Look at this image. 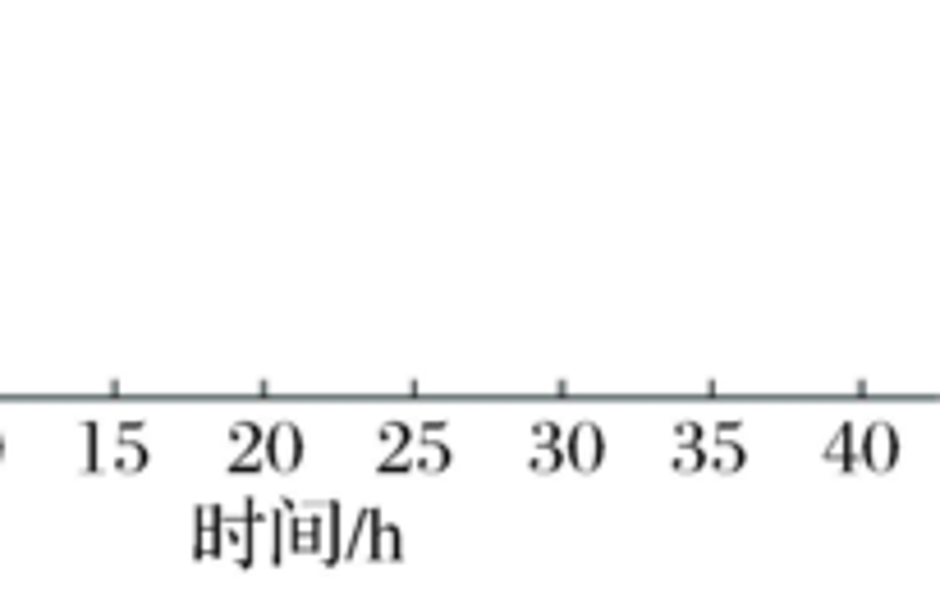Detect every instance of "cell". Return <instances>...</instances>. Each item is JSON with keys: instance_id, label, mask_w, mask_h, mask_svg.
<instances>
[{"instance_id": "obj_2", "label": "cell", "mask_w": 940, "mask_h": 591, "mask_svg": "<svg viewBox=\"0 0 940 591\" xmlns=\"http://www.w3.org/2000/svg\"><path fill=\"white\" fill-rule=\"evenodd\" d=\"M569 458H573V467L592 472L601 463V431L597 426H578L573 436H569Z\"/></svg>"}, {"instance_id": "obj_11", "label": "cell", "mask_w": 940, "mask_h": 591, "mask_svg": "<svg viewBox=\"0 0 940 591\" xmlns=\"http://www.w3.org/2000/svg\"><path fill=\"white\" fill-rule=\"evenodd\" d=\"M675 467H684V472H697V467H702L697 450H679V454H675Z\"/></svg>"}, {"instance_id": "obj_8", "label": "cell", "mask_w": 940, "mask_h": 591, "mask_svg": "<svg viewBox=\"0 0 940 591\" xmlns=\"http://www.w3.org/2000/svg\"><path fill=\"white\" fill-rule=\"evenodd\" d=\"M115 467H142V450L138 445H120V454H115Z\"/></svg>"}, {"instance_id": "obj_3", "label": "cell", "mask_w": 940, "mask_h": 591, "mask_svg": "<svg viewBox=\"0 0 940 591\" xmlns=\"http://www.w3.org/2000/svg\"><path fill=\"white\" fill-rule=\"evenodd\" d=\"M863 458H867V467H876V472H885V467L894 463V431H890V426H872V431H867Z\"/></svg>"}, {"instance_id": "obj_5", "label": "cell", "mask_w": 940, "mask_h": 591, "mask_svg": "<svg viewBox=\"0 0 940 591\" xmlns=\"http://www.w3.org/2000/svg\"><path fill=\"white\" fill-rule=\"evenodd\" d=\"M450 463V454H445V445H422V454H418V472H441Z\"/></svg>"}, {"instance_id": "obj_6", "label": "cell", "mask_w": 940, "mask_h": 591, "mask_svg": "<svg viewBox=\"0 0 940 591\" xmlns=\"http://www.w3.org/2000/svg\"><path fill=\"white\" fill-rule=\"evenodd\" d=\"M381 527V523H376ZM376 560H400V536H395V527H381L376 532V550H372Z\"/></svg>"}, {"instance_id": "obj_9", "label": "cell", "mask_w": 940, "mask_h": 591, "mask_svg": "<svg viewBox=\"0 0 940 591\" xmlns=\"http://www.w3.org/2000/svg\"><path fill=\"white\" fill-rule=\"evenodd\" d=\"M556 463H560V458H556L551 445H537V454H532V467H537V472H556Z\"/></svg>"}, {"instance_id": "obj_1", "label": "cell", "mask_w": 940, "mask_h": 591, "mask_svg": "<svg viewBox=\"0 0 940 591\" xmlns=\"http://www.w3.org/2000/svg\"><path fill=\"white\" fill-rule=\"evenodd\" d=\"M266 450H271V467H280V472L298 467V458H303V441H298L294 426H276V431H271Z\"/></svg>"}, {"instance_id": "obj_12", "label": "cell", "mask_w": 940, "mask_h": 591, "mask_svg": "<svg viewBox=\"0 0 940 591\" xmlns=\"http://www.w3.org/2000/svg\"><path fill=\"white\" fill-rule=\"evenodd\" d=\"M532 436H537V445H556V426H551V422H541V426L532 431Z\"/></svg>"}, {"instance_id": "obj_7", "label": "cell", "mask_w": 940, "mask_h": 591, "mask_svg": "<svg viewBox=\"0 0 940 591\" xmlns=\"http://www.w3.org/2000/svg\"><path fill=\"white\" fill-rule=\"evenodd\" d=\"M229 441H234V445H239V450L248 454V450L257 445V426H248V422H244V426H234V431H229Z\"/></svg>"}, {"instance_id": "obj_4", "label": "cell", "mask_w": 940, "mask_h": 591, "mask_svg": "<svg viewBox=\"0 0 940 591\" xmlns=\"http://www.w3.org/2000/svg\"><path fill=\"white\" fill-rule=\"evenodd\" d=\"M738 463H743V450H738L734 441H720L716 454H711V467H716V472H738Z\"/></svg>"}, {"instance_id": "obj_10", "label": "cell", "mask_w": 940, "mask_h": 591, "mask_svg": "<svg viewBox=\"0 0 940 591\" xmlns=\"http://www.w3.org/2000/svg\"><path fill=\"white\" fill-rule=\"evenodd\" d=\"M404 436H409V431H404V426H385V431H381V445H385L390 454H395V450L404 445Z\"/></svg>"}, {"instance_id": "obj_14", "label": "cell", "mask_w": 940, "mask_h": 591, "mask_svg": "<svg viewBox=\"0 0 940 591\" xmlns=\"http://www.w3.org/2000/svg\"><path fill=\"white\" fill-rule=\"evenodd\" d=\"M679 441H684V445H697V426H693V422L679 426Z\"/></svg>"}, {"instance_id": "obj_13", "label": "cell", "mask_w": 940, "mask_h": 591, "mask_svg": "<svg viewBox=\"0 0 940 591\" xmlns=\"http://www.w3.org/2000/svg\"><path fill=\"white\" fill-rule=\"evenodd\" d=\"M298 550H312V518L298 523Z\"/></svg>"}]
</instances>
